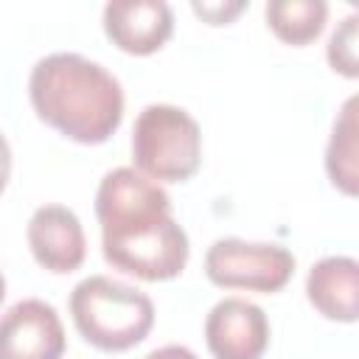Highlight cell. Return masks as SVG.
I'll return each instance as SVG.
<instances>
[{
    "label": "cell",
    "mask_w": 359,
    "mask_h": 359,
    "mask_svg": "<svg viewBox=\"0 0 359 359\" xmlns=\"http://www.w3.org/2000/svg\"><path fill=\"white\" fill-rule=\"evenodd\" d=\"M76 331L98 351H129L154 325V306L140 289L107 275H90L70 292Z\"/></svg>",
    "instance_id": "obj_3"
},
{
    "label": "cell",
    "mask_w": 359,
    "mask_h": 359,
    "mask_svg": "<svg viewBox=\"0 0 359 359\" xmlns=\"http://www.w3.org/2000/svg\"><path fill=\"white\" fill-rule=\"evenodd\" d=\"M8 177H11V149H8V140L0 135V194L8 185Z\"/></svg>",
    "instance_id": "obj_16"
},
{
    "label": "cell",
    "mask_w": 359,
    "mask_h": 359,
    "mask_svg": "<svg viewBox=\"0 0 359 359\" xmlns=\"http://www.w3.org/2000/svg\"><path fill=\"white\" fill-rule=\"evenodd\" d=\"M104 31L123 53L149 56L168 42L174 14L163 0H109L104 6Z\"/></svg>",
    "instance_id": "obj_8"
},
{
    "label": "cell",
    "mask_w": 359,
    "mask_h": 359,
    "mask_svg": "<svg viewBox=\"0 0 359 359\" xmlns=\"http://www.w3.org/2000/svg\"><path fill=\"white\" fill-rule=\"evenodd\" d=\"M359 121H356V98H348L339 109V118L334 121L331 140L325 149V171L331 182L348 194L356 196L359 188Z\"/></svg>",
    "instance_id": "obj_11"
},
{
    "label": "cell",
    "mask_w": 359,
    "mask_h": 359,
    "mask_svg": "<svg viewBox=\"0 0 359 359\" xmlns=\"http://www.w3.org/2000/svg\"><path fill=\"white\" fill-rule=\"evenodd\" d=\"M294 272V255L280 244L219 238L205 252V275L222 289L280 292Z\"/></svg>",
    "instance_id": "obj_5"
},
{
    "label": "cell",
    "mask_w": 359,
    "mask_h": 359,
    "mask_svg": "<svg viewBox=\"0 0 359 359\" xmlns=\"http://www.w3.org/2000/svg\"><path fill=\"white\" fill-rule=\"evenodd\" d=\"M28 247L36 264L56 275L79 269L87 255L81 222L65 205H42L34 210L28 222Z\"/></svg>",
    "instance_id": "obj_9"
},
{
    "label": "cell",
    "mask_w": 359,
    "mask_h": 359,
    "mask_svg": "<svg viewBox=\"0 0 359 359\" xmlns=\"http://www.w3.org/2000/svg\"><path fill=\"white\" fill-rule=\"evenodd\" d=\"M146 359H199V356L185 345H163V348H154Z\"/></svg>",
    "instance_id": "obj_15"
},
{
    "label": "cell",
    "mask_w": 359,
    "mask_h": 359,
    "mask_svg": "<svg viewBox=\"0 0 359 359\" xmlns=\"http://www.w3.org/2000/svg\"><path fill=\"white\" fill-rule=\"evenodd\" d=\"M3 297H6V280H3V275H0V303H3Z\"/></svg>",
    "instance_id": "obj_17"
},
{
    "label": "cell",
    "mask_w": 359,
    "mask_h": 359,
    "mask_svg": "<svg viewBox=\"0 0 359 359\" xmlns=\"http://www.w3.org/2000/svg\"><path fill=\"white\" fill-rule=\"evenodd\" d=\"M328 65L348 76L356 79L359 76V65H356V14H348L342 20V25L331 34L328 39Z\"/></svg>",
    "instance_id": "obj_13"
},
{
    "label": "cell",
    "mask_w": 359,
    "mask_h": 359,
    "mask_svg": "<svg viewBox=\"0 0 359 359\" xmlns=\"http://www.w3.org/2000/svg\"><path fill=\"white\" fill-rule=\"evenodd\" d=\"M328 20L325 0H272L266 3V25L286 45L314 42Z\"/></svg>",
    "instance_id": "obj_12"
},
{
    "label": "cell",
    "mask_w": 359,
    "mask_h": 359,
    "mask_svg": "<svg viewBox=\"0 0 359 359\" xmlns=\"http://www.w3.org/2000/svg\"><path fill=\"white\" fill-rule=\"evenodd\" d=\"M65 325L56 309L28 297L0 314V359H62Z\"/></svg>",
    "instance_id": "obj_6"
},
{
    "label": "cell",
    "mask_w": 359,
    "mask_h": 359,
    "mask_svg": "<svg viewBox=\"0 0 359 359\" xmlns=\"http://www.w3.org/2000/svg\"><path fill=\"white\" fill-rule=\"evenodd\" d=\"M135 171L154 182H185L202 163L199 123L174 104H149L132 126Z\"/></svg>",
    "instance_id": "obj_4"
},
{
    "label": "cell",
    "mask_w": 359,
    "mask_h": 359,
    "mask_svg": "<svg viewBox=\"0 0 359 359\" xmlns=\"http://www.w3.org/2000/svg\"><path fill=\"white\" fill-rule=\"evenodd\" d=\"M107 264L140 280L177 278L188 264V236L171 216L168 194L135 168L104 174L95 191Z\"/></svg>",
    "instance_id": "obj_1"
},
{
    "label": "cell",
    "mask_w": 359,
    "mask_h": 359,
    "mask_svg": "<svg viewBox=\"0 0 359 359\" xmlns=\"http://www.w3.org/2000/svg\"><path fill=\"white\" fill-rule=\"evenodd\" d=\"M241 8H244V3H194V11H196L199 17H205L210 25H224V22H230Z\"/></svg>",
    "instance_id": "obj_14"
},
{
    "label": "cell",
    "mask_w": 359,
    "mask_h": 359,
    "mask_svg": "<svg viewBox=\"0 0 359 359\" xmlns=\"http://www.w3.org/2000/svg\"><path fill=\"white\" fill-rule=\"evenodd\" d=\"M309 303L328 320L353 323L359 317V264L348 255H328L309 269Z\"/></svg>",
    "instance_id": "obj_10"
},
{
    "label": "cell",
    "mask_w": 359,
    "mask_h": 359,
    "mask_svg": "<svg viewBox=\"0 0 359 359\" xmlns=\"http://www.w3.org/2000/svg\"><path fill=\"white\" fill-rule=\"evenodd\" d=\"M28 95L39 121L84 146L109 140L123 121L121 81L81 53L39 59L28 79Z\"/></svg>",
    "instance_id": "obj_2"
},
{
    "label": "cell",
    "mask_w": 359,
    "mask_h": 359,
    "mask_svg": "<svg viewBox=\"0 0 359 359\" xmlns=\"http://www.w3.org/2000/svg\"><path fill=\"white\" fill-rule=\"evenodd\" d=\"M205 342L213 359H261L269 345V320L261 306L224 297L205 317Z\"/></svg>",
    "instance_id": "obj_7"
}]
</instances>
